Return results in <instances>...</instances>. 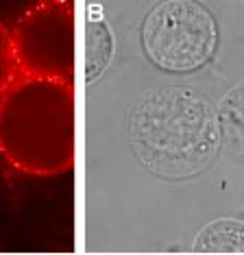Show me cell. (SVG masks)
Returning <instances> with one entry per match:
<instances>
[{
	"instance_id": "6da1fadb",
	"label": "cell",
	"mask_w": 244,
	"mask_h": 255,
	"mask_svg": "<svg viewBox=\"0 0 244 255\" xmlns=\"http://www.w3.org/2000/svg\"><path fill=\"white\" fill-rule=\"evenodd\" d=\"M129 144L142 168L157 177H196L216 161L223 146L218 107L190 85L150 90L131 109Z\"/></svg>"
},
{
	"instance_id": "7a4b0ae2",
	"label": "cell",
	"mask_w": 244,
	"mask_h": 255,
	"mask_svg": "<svg viewBox=\"0 0 244 255\" xmlns=\"http://www.w3.org/2000/svg\"><path fill=\"white\" fill-rule=\"evenodd\" d=\"M0 153L24 172L72 161V96L63 81L17 77L0 96Z\"/></svg>"
},
{
	"instance_id": "3957f363",
	"label": "cell",
	"mask_w": 244,
	"mask_h": 255,
	"mask_svg": "<svg viewBox=\"0 0 244 255\" xmlns=\"http://www.w3.org/2000/svg\"><path fill=\"white\" fill-rule=\"evenodd\" d=\"M142 48L150 63L166 72L199 70L216 55V18L192 0L159 2L144 18Z\"/></svg>"
},
{
	"instance_id": "277c9868",
	"label": "cell",
	"mask_w": 244,
	"mask_h": 255,
	"mask_svg": "<svg viewBox=\"0 0 244 255\" xmlns=\"http://www.w3.org/2000/svg\"><path fill=\"white\" fill-rule=\"evenodd\" d=\"M22 77L63 81L72 77V18L66 4H44L20 22L13 37Z\"/></svg>"
},
{
	"instance_id": "5b68a950",
	"label": "cell",
	"mask_w": 244,
	"mask_h": 255,
	"mask_svg": "<svg viewBox=\"0 0 244 255\" xmlns=\"http://www.w3.org/2000/svg\"><path fill=\"white\" fill-rule=\"evenodd\" d=\"M192 251L212 255H244V223L234 218H220L205 225L196 236Z\"/></svg>"
},
{
	"instance_id": "8992f818",
	"label": "cell",
	"mask_w": 244,
	"mask_h": 255,
	"mask_svg": "<svg viewBox=\"0 0 244 255\" xmlns=\"http://www.w3.org/2000/svg\"><path fill=\"white\" fill-rule=\"evenodd\" d=\"M220 135L236 159L244 161V83L227 92V96L218 105Z\"/></svg>"
},
{
	"instance_id": "52a82bcc",
	"label": "cell",
	"mask_w": 244,
	"mask_h": 255,
	"mask_svg": "<svg viewBox=\"0 0 244 255\" xmlns=\"http://www.w3.org/2000/svg\"><path fill=\"white\" fill-rule=\"evenodd\" d=\"M114 53V39L105 22L87 24V81H94L109 66Z\"/></svg>"
},
{
	"instance_id": "ba28073f",
	"label": "cell",
	"mask_w": 244,
	"mask_h": 255,
	"mask_svg": "<svg viewBox=\"0 0 244 255\" xmlns=\"http://www.w3.org/2000/svg\"><path fill=\"white\" fill-rule=\"evenodd\" d=\"M17 59H15V48H13V37L0 22V96L17 79Z\"/></svg>"
},
{
	"instance_id": "9c48e42d",
	"label": "cell",
	"mask_w": 244,
	"mask_h": 255,
	"mask_svg": "<svg viewBox=\"0 0 244 255\" xmlns=\"http://www.w3.org/2000/svg\"><path fill=\"white\" fill-rule=\"evenodd\" d=\"M0 181H2V177H0ZM0 185H2V183H0ZM0 199H2V194H0Z\"/></svg>"
}]
</instances>
